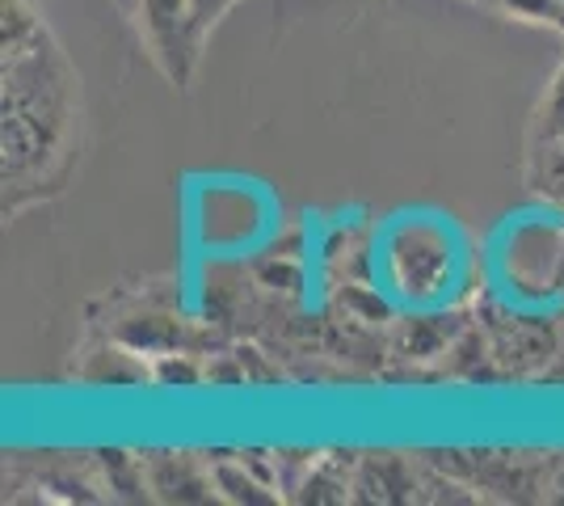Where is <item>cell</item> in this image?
<instances>
[{"instance_id":"6da1fadb","label":"cell","mask_w":564,"mask_h":506,"mask_svg":"<svg viewBox=\"0 0 564 506\" xmlns=\"http://www.w3.org/2000/svg\"><path fill=\"white\" fill-rule=\"evenodd\" d=\"M4 51V194L51 182L55 165L68 161L76 94L72 73L47 25L25 39L0 43Z\"/></svg>"},{"instance_id":"7a4b0ae2","label":"cell","mask_w":564,"mask_h":506,"mask_svg":"<svg viewBox=\"0 0 564 506\" xmlns=\"http://www.w3.org/2000/svg\"><path fill=\"white\" fill-rule=\"evenodd\" d=\"M148 55L156 60V68L165 73L169 85L186 89L194 60L203 51V39L194 30V9L189 0H135V18Z\"/></svg>"},{"instance_id":"3957f363","label":"cell","mask_w":564,"mask_h":506,"mask_svg":"<svg viewBox=\"0 0 564 506\" xmlns=\"http://www.w3.org/2000/svg\"><path fill=\"white\" fill-rule=\"evenodd\" d=\"M152 489L161 498H177V503H207L215 489V477H203L186 456H165L152 464Z\"/></svg>"},{"instance_id":"277c9868","label":"cell","mask_w":564,"mask_h":506,"mask_svg":"<svg viewBox=\"0 0 564 506\" xmlns=\"http://www.w3.org/2000/svg\"><path fill=\"white\" fill-rule=\"evenodd\" d=\"M212 477H215V489H219L228 503H274V498H279V489H270L265 477L245 473L240 464H215Z\"/></svg>"},{"instance_id":"5b68a950","label":"cell","mask_w":564,"mask_h":506,"mask_svg":"<svg viewBox=\"0 0 564 506\" xmlns=\"http://www.w3.org/2000/svg\"><path fill=\"white\" fill-rule=\"evenodd\" d=\"M198 367L189 363V355H161L156 367H152V380L156 385H198Z\"/></svg>"},{"instance_id":"8992f818","label":"cell","mask_w":564,"mask_h":506,"mask_svg":"<svg viewBox=\"0 0 564 506\" xmlns=\"http://www.w3.org/2000/svg\"><path fill=\"white\" fill-rule=\"evenodd\" d=\"M228 4L236 0H189V9H194V30H198V39H207V30H212L224 13H228Z\"/></svg>"},{"instance_id":"52a82bcc","label":"cell","mask_w":564,"mask_h":506,"mask_svg":"<svg viewBox=\"0 0 564 506\" xmlns=\"http://www.w3.org/2000/svg\"><path fill=\"white\" fill-rule=\"evenodd\" d=\"M543 182L552 186V198L564 203V148H556V152L547 157V177H543ZM547 186H543V191H547Z\"/></svg>"},{"instance_id":"ba28073f","label":"cell","mask_w":564,"mask_h":506,"mask_svg":"<svg viewBox=\"0 0 564 506\" xmlns=\"http://www.w3.org/2000/svg\"><path fill=\"white\" fill-rule=\"evenodd\" d=\"M547 115H552V131L564 136V73L556 76V89H552V101H547Z\"/></svg>"},{"instance_id":"9c48e42d","label":"cell","mask_w":564,"mask_h":506,"mask_svg":"<svg viewBox=\"0 0 564 506\" xmlns=\"http://www.w3.org/2000/svg\"><path fill=\"white\" fill-rule=\"evenodd\" d=\"M118 4V13H122V18H135V0H115Z\"/></svg>"},{"instance_id":"30bf717a","label":"cell","mask_w":564,"mask_h":506,"mask_svg":"<svg viewBox=\"0 0 564 506\" xmlns=\"http://www.w3.org/2000/svg\"><path fill=\"white\" fill-rule=\"evenodd\" d=\"M552 498H556V503H564V473L552 482Z\"/></svg>"}]
</instances>
